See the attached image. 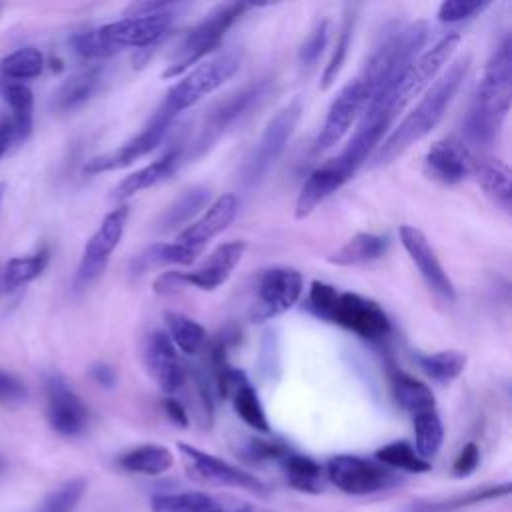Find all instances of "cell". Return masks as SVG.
Instances as JSON below:
<instances>
[{"label": "cell", "instance_id": "24", "mask_svg": "<svg viewBox=\"0 0 512 512\" xmlns=\"http://www.w3.org/2000/svg\"><path fill=\"white\" fill-rule=\"evenodd\" d=\"M182 160V148H168L160 158L152 160L150 164H146L144 168L128 174L126 178H122L118 182V186L112 190V198L114 200H128L130 196L152 188L154 184L166 180L180 164Z\"/></svg>", "mask_w": 512, "mask_h": 512}, {"label": "cell", "instance_id": "3", "mask_svg": "<svg viewBox=\"0 0 512 512\" xmlns=\"http://www.w3.org/2000/svg\"><path fill=\"white\" fill-rule=\"evenodd\" d=\"M238 212L234 194L218 196L196 220H192L172 242H156L134 256L130 270L142 274L162 266H190L208 246V242L224 232Z\"/></svg>", "mask_w": 512, "mask_h": 512}, {"label": "cell", "instance_id": "47", "mask_svg": "<svg viewBox=\"0 0 512 512\" xmlns=\"http://www.w3.org/2000/svg\"><path fill=\"white\" fill-rule=\"evenodd\" d=\"M172 8H178V4L174 2H134L126 8V14L128 16H150V14H158V12H164V10H172Z\"/></svg>", "mask_w": 512, "mask_h": 512}, {"label": "cell", "instance_id": "1", "mask_svg": "<svg viewBox=\"0 0 512 512\" xmlns=\"http://www.w3.org/2000/svg\"><path fill=\"white\" fill-rule=\"evenodd\" d=\"M470 58L456 60L444 74H440L422 94V98L414 104V108L388 132V136L380 142L376 152L372 154L370 166H386L402 156L410 146L428 136L436 124L442 120L446 108L450 106L454 94L458 92L462 80L466 78Z\"/></svg>", "mask_w": 512, "mask_h": 512}, {"label": "cell", "instance_id": "21", "mask_svg": "<svg viewBox=\"0 0 512 512\" xmlns=\"http://www.w3.org/2000/svg\"><path fill=\"white\" fill-rule=\"evenodd\" d=\"M144 364L162 392L174 394L182 388L186 380V370L164 330H154L146 336Z\"/></svg>", "mask_w": 512, "mask_h": 512}, {"label": "cell", "instance_id": "11", "mask_svg": "<svg viewBox=\"0 0 512 512\" xmlns=\"http://www.w3.org/2000/svg\"><path fill=\"white\" fill-rule=\"evenodd\" d=\"M128 216H130V210L126 204L110 210L102 218L98 230L88 238L82 258H80V264L74 274V290L76 292L88 288L92 282H96L102 276L112 252L118 248V244L122 240Z\"/></svg>", "mask_w": 512, "mask_h": 512}, {"label": "cell", "instance_id": "6", "mask_svg": "<svg viewBox=\"0 0 512 512\" xmlns=\"http://www.w3.org/2000/svg\"><path fill=\"white\" fill-rule=\"evenodd\" d=\"M238 70L240 56L236 52H220L208 60H202L200 64L184 72L182 78L166 92L154 116L174 122L180 112L192 108L204 96L224 86Z\"/></svg>", "mask_w": 512, "mask_h": 512}, {"label": "cell", "instance_id": "27", "mask_svg": "<svg viewBox=\"0 0 512 512\" xmlns=\"http://www.w3.org/2000/svg\"><path fill=\"white\" fill-rule=\"evenodd\" d=\"M0 96L10 108V124L14 130V142H24L34 124V96L32 90L22 82L0 80Z\"/></svg>", "mask_w": 512, "mask_h": 512}, {"label": "cell", "instance_id": "44", "mask_svg": "<svg viewBox=\"0 0 512 512\" xmlns=\"http://www.w3.org/2000/svg\"><path fill=\"white\" fill-rule=\"evenodd\" d=\"M26 396V386L14 374L0 370V402H22Z\"/></svg>", "mask_w": 512, "mask_h": 512}, {"label": "cell", "instance_id": "10", "mask_svg": "<svg viewBox=\"0 0 512 512\" xmlns=\"http://www.w3.org/2000/svg\"><path fill=\"white\" fill-rule=\"evenodd\" d=\"M324 474L340 492L350 496L376 494L400 482L394 470L354 454L332 456L324 466Z\"/></svg>", "mask_w": 512, "mask_h": 512}, {"label": "cell", "instance_id": "50", "mask_svg": "<svg viewBox=\"0 0 512 512\" xmlns=\"http://www.w3.org/2000/svg\"><path fill=\"white\" fill-rule=\"evenodd\" d=\"M4 194H6V184L0 182V210H2V200H4Z\"/></svg>", "mask_w": 512, "mask_h": 512}, {"label": "cell", "instance_id": "8", "mask_svg": "<svg viewBox=\"0 0 512 512\" xmlns=\"http://www.w3.org/2000/svg\"><path fill=\"white\" fill-rule=\"evenodd\" d=\"M300 116H302V100L292 98L268 120L260 140L256 142L254 150L250 152V156L242 166L240 180L246 188L258 186L270 174V170H274V166L278 164L280 156L284 154L298 126Z\"/></svg>", "mask_w": 512, "mask_h": 512}, {"label": "cell", "instance_id": "14", "mask_svg": "<svg viewBox=\"0 0 512 512\" xmlns=\"http://www.w3.org/2000/svg\"><path fill=\"white\" fill-rule=\"evenodd\" d=\"M172 22L174 8L150 16H124L122 20L96 28V32L110 56H116L126 48H148L156 44L172 28Z\"/></svg>", "mask_w": 512, "mask_h": 512}, {"label": "cell", "instance_id": "31", "mask_svg": "<svg viewBox=\"0 0 512 512\" xmlns=\"http://www.w3.org/2000/svg\"><path fill=\"white\" fill-rule=\"evenodd\" d=\"M278 462H280V468L292 488H296L300 492H308V494L322 492L324 470L314 458L286 450L278 458Z\"/></svg>", "mask_w": 512, "mask_h": 512}, {"label": "cell", "instance_id": "13", "mask_svg": "<svg viewBox=\"0 0 512 512\" xmlns=\"http://www.w3.org/2000/svg\"><path fill=\"white\" fill-rule=\"evenodd\" d=\"M304 292L302 274L294 268L276 266L258 278L248 316L252 322L272 320L290 310Z\"/></svg>", "mask_w": 512, "mask_h": 512}, {"label": "cell", "instance_id": "35", "mask_svg": "<svg viewBox=\"0 0 512 512\" xmlns=\"http://www.w3.org/2000/svg\"><path fill=\"white\" fill-rule=\"evenodd\" d=\"M166 336L174 344L176 350L194 356L198 354L208 340V334L202 324H198L194 318L182 314V312H166Z\"/></svg>", "mask_w": 512, "mask_h": 512}, {"label": "cell", "instance_id": "46", "mask_svg": "<svg viewBox=\"0 0 512 512\" xmlns=\"http://www.w3.org/2000/svg\"><path fill=\"white\" fill-rule=\"evenodd\" d=\"M88 374H90V378H92L98 386H102V388H114V384H116V380H118V374H116L114 366H110V364H106V362H96V364H92V366L88 368Z\"/></svg>", "mask_w": 512, "mask_h": 512}, {"label": "cell", "instance_id": "28", "mask_svg": "<svg viewBox=\"0 0 512 512\" xmlns=\"http://www.w3.org/2000/svg\"><path fill=\"white\" fill-rule=\"evenodd\" d=\"M388 238L374 232H358L336 252L328 256L330 264L336 266H362L382 258L388 250Z\"/></svg>", "mask_w": 512, "mask_h": 512}, {"label": "cell", "instance_id": "5", "mask_svg": "<svg viewBox=\"0 0 512 512\" xmlns=\"http://www.w3.org/2000/svg\"><path fill=\"white\" fill-rule=\"evenodd\" d=\"M458 44H460L458 32L444 34L432 48L416 56L408 64V68L402 72V76L396 80V84L388 92H384L380 98H376L366 110H380L394 122L400 116V112L410 102H414L416 96L424 94L426 88L438 78V72L456 52Z\"/></svg>", "mask_w": 512, "mask_h": 512}, {"label": "cell", "instance_id": "37", "mask_svg": "<svg viewBox=\"0 0 512 512\" xmlns=\"http://www.w3.org/2000/svg\"><path fill=\"white\" fill-rule=\"evenodd\" d=\"M44 70V56L34 46H22L0 58V80L22 82L40 76Z\"/></svg>", "mask_w": 512, "mask_h": 512}, {"label": "cell", "instance_id": "20", "mask_svg": "<svg viewBox=\"0 0 512 512\" xmlns=\"http://www.w3.org/2000/svg\"><path fill=\"white\" fill-rule=\"evenodd\" d=\"M398 236H400V242H402L404 250L408 252L412 264L418 268L422 280L426 282V286L442 300L452 302L456 298L454 284H452L450 276L446 274L444 266L440 264L426 234L414 226L404 224V226H400Z\"/></svg>", "mask_w": 512, "mask_h": 512}, {"label": "cell", "instance_id": "34", "mask_svg": "<svg viewBox=\"0 0 512 512\" xmlns=\"http://www.w3.org/2000/svg\"><path fill=\"white\" fill-rule=\"evenodd\" d=\"M48 260H50V250L46 246L38 248L34 254L10 258L2 270L0 286L6 292H14V290L26 286L28 282L38 278L46 270Z\"/></svg>", "mask_w": 512, "mask_h": 512}, {"label": "cell", "instance_id": "33", "mask_svg": "<svg viewBox=\"0 0 512 512\" xmlns=\"http://www.w3.org/2000/svg\"><path fill=\"white\" fill-rule=\"evenodd\" d=\"M390 384H392L394 400L410 416L436 408L434 392L424 382L416 380L414 376H410L406 372H400V370H394L392 376H390Z\"/></svg>", "mask_w": 512, "mask_h": 512}, {"label": "cell", "instance_id": "26", "mask_svg": "<svg viewBox=\"0 0 512 512\" xmlns=\"http://www.w3.org/2000/svg\"><path fill=\"white\" fill-rule=\"evenodd\" d=\"M102 80V66H86L74 74H70L54 92L52 106L58 112H68L92 98Z\"/></svg>", "mask_w": 512, "mask_h": 512}, {"label": "cell", "instance_id": "45", "mask_svg": "<svg viewBox=\"0 0 512 512\" xmlns=\"http://www.w3.org/2000/svg\"><path fill=\"white\" fill-rule=\"evenodd\" d=\"M478 462H480V448L474 442H468L456 456V460L452 464V472H454V476H460V478L468 476L476 470Z\"/></svg>", "mask_w": 512, "mask_h": 512}, {"label": "cell", "instance_id": "9", "mask_svg": "<svg viewBox=\"0 0 512 512\" xmlns=\"http://www.w3.org/2000/svg\"><path fill=\"white\" fill-rule=\"evenodd\" d=\"M246 250L244 240H230L220 246H216L210 256L196 268L188 272H178V270H168L160 274L154 280V292L158 294H172L180 288L192 286L204 292H212L220 288L234 272V268L240 264L242 256Z\"/></svg>", "mask_w": 512, "mask_h": 512}, {"label": "cell", "instance_id": "18", "mask_svg": "<svg viewBox=\"0 0 512 512\" xmlns=\"http://www.w3.org/2000/svg\"><path fill=\"white\" fill-rule=\"evenodd\" d=\"M266 82L250 84L234 94H230L226 100L218 102L204 118L200 132L194 140V156L204 154L232 124H236L252 106L258 102L264 94Z\"/></svg>", "mask_w": 512, "mask_h": 512}, {"label": "cell", "instance_id": "30", "mask_svg": "<svg viewBox=\"0 0 512 512\" xmlns=\"http://www.w3.org/2000/svg\"><path fill=\"white\" fill-rule=\"evenodd\" d=\"M472 174L476 176L482 190L504 210H510V168L498 158H478L472 164Z\"/></svg>", "mask_w": 512, "mask_h": 512}, {"label": "cell", "instance_id": "4", "mask_svg": "<svg viewBox=\"0 0 512 512\" xmlns=\"http://www.w3.org/2000/svg\"><path fill=\"white\" fill-rule=\"evenodd\" d=\"M306 308L320 320L338 324L366 340H378L390 332V318L378 302L356 292H340L322 280L310 284Z\"/></svg>", "mask_w": 512, "mask_h": 512}, {"label": "cell", "instance_id": "51", "mask_svg": "<svg viewBox=\"0 0 512 512\" xmlns=\"http://www.w3.org/2000/svg\"><path fill=\"white\" fill-rule=\"evenodd\" d=\"M0 472H2V460H0Z\"/></svg>", "mask_w": 512, "mask_h": 512}, {"label": "cell", "instance_id": "39", "mask_svg": "<svg viewBox=\"0 0 512 512\" xmlns=\"http://www.w3.org/2000/svg\"><path fill=\"white\" fill-rule=\"evenodd\" d=\"M418 368L436 382H452L466 368V356L458 350H440L414 356Z\"/></svg>", "mask_w": 512, "mask_h": 512}, {"label": "cell", "instance_id": "48", "mask_svg": "<svg viewBox=\"0 0 512 512\" xmlns=\"http://www.w3.org/2000/svg\"><path fill=\"white\" fill-rule=\"evenodd\" d=\"M164 410H166L168 418H170L174 424H178V426H188V414H186L184 406H182L178 400L166 398V400H164Z\"/></svg>", "mask_w": 512, "mask_h": 512}, {"label": "cell", "instance_id": "41", "mask_svg": "<svg viewBox=\"0 0 512 512\" xmlns=\"http://www.w3.org/2000/svg\"><path fill=\"white\" fill-rule=\"evenodd\" d=\"M86 478L76 476L54 488L36 508L34 512H72L86 492Z\"/></svg>", "mask_w": 512, "mask_h": 512}, {"label": "cell", "instance_id": "25", "mask_svg": "<svg viewBox=\"0 0 512 512\" xmlns=\"http://www.w3.org/2000/svg\"><path fill=\"white\" fill-rule=\"evenodd\" d=\"M226 396L232 398L234 412L246 426H250L252 430L262 432V434L270 432V424H268L264 406L258 398V392L254 390V386L250 384V380L246 378V374L242 370H236V368L232 370Z\"/></svg>", "mask_w": 512, "mask_h": 512}, {"label": "cell", "instance_id": "49", "mask_svg": "<svg viewBox=\"0 0 512 512\" xmlns=\"http://www.w3.org/2000/svg\"><path fill=\"white\" fill-rule=\"evenodd\" d=\"M14 142V130L8 118H0V158L10 150Z\"/></svg>", "mask_w": 512, "mask_h": 512}, {"label": "cell", "instance_id": "43", "mask_svg": "<svg viewBox=\"0 0 512 512\" xmlns=\"http://www.w3.org/2000/svg\"><path fill=\"white\" fill-rule=\"evenodd\" d=\"M484 8H488V2H470V0H444L438 8V20L444 24H456L468 18H474Z\"/></svg>", "mask_w": 512, "mask_h": 512}, {"label": "cell", "instance_id": "19", "mask_svg": "<svg viewBox=\"0 0 512 512\" xmlns=\"http://www.w3.org/2000/svg\"><path fill=\"white\" fill-rule=\"evenodd\" d=\"M152 512H272L264 506L234 498L214 496L202 490L160 492L150 500Z\"/></svg>", "mask_w": 512, "mask_h": 512}, {"label": "cell", "instance_id": "42", "mask_svg": "<svg viewBox=\"0 0 512 512\" xmlns=\"http://www.w3.org/2000/svg\"><path fill=\"white\" fill-rule=\"evenodd\" d=\"M328 44V22L322 20L316 24V28L308 34V38L302 42L300 50H298V60L302 66H314L320 56L324 54Z\"/></svg>", "mask_w": 512, "mask_h": 512}, {"label": "cell", "instance_id": "2", "mask_svg": "<svg viewBox=\"0 0 512 512\" xmlns=\"http://www.w3.org/2000/svg\"><path fill=\"white\" fill-rule=\"evenodd\" d=\"M510 36L498 44L484 66L482 78L464 118V136L470 144L488 146L498 136L512 98V54Z\"/></svg>", "mask_w": 512, "mask_h": 512}, {"label": "cell", "instance_id": "17", "mask_svg": "<svg viewBox=\"0 0 512 512\" xmlns=\"http://www.w3.org/2000/svg\"><path fill=\"white\" fill-rule=\"evenodd\" d=\"M170 126H172L170 120H164V118H158L152 114L148 124L138 134H134L130 140H126L124 144H120L118 148H114L110 152L90 158L84 164V172L86 174H102V172H114V170H122V168L130 166L138 158L156 150L164 142Z\"/></svg>", "mask_w": 512, "mask_h": 512}, {"label": "cell", "instance_id": "38", "mask_svg": "<svg viewBox=\"0 0 512 512\" xmlns=\"http://www.w3.org/2000/svg\"><path fill=\"white\" fill-rule=\"evenodd\" d=\"M356 10H358L356 4H348L344 8V20H342L336 44H334V52H332V56H330L324 72H322L320 90H328L336 82V78L340 76V70L344 68V62L348 58V50H350V44H352V36H354Z\"/></svg>", "mask_w": 512, "mask_h": 512}, {"label": "cell", "instance_id": "29", "mask_svg": "<svg viewBox=\"0 0 512 512\" xmlns=\"http://www.w3.org/2000/svg\"><path fill=\"white\" fill-rule=\"evenodd\" d=\"M118 466L132 474L158 476L172 468L174 454L162 444H140L118 456Z\"/></svg>", "mask_w": 512, "mask_h": 512}, {"label": "cell", "instance_id": "16", "mask_svg": "<svg viewBox=\"0 0 512 512\" xmlns=\"http://www.w3.org/2000/svg\"><path fill=\"white\" fill-rule=\"evenodd\" d=\"M46 390V418L54 432L66 438L82 434L88 426V408L82 398L66 384L58 372L44 376Z\"/></svg>", "mask_w": 512, "mask_h": 512}, {"label": "cell", "instance_id": "12", "mask_svg": "<svg viewBox=\"0 0 512 512\" xmlns=\"http://www.w3.org/2000/svg\"><path fill=\"white\" fill-rule=\"evenodd\" d=\"M374 94L366 80L356 74L332 100L324 124L314 140V152H326L336 146L346 132L352 128L356 120L364 114V110L372 104Z\"/></svg>", "mask_w": 512, "mask_h": 512}, {"label": "cell", "instance_id": "7", "mask_svg": "<svg viewBox=\"0 0 512 512\" xmlns=\"http://www.w3.org/2000/svg\"><path fill=\"white\" fill-rule=\"evenodd\" d=\"M248 4L226 2L214 6L196 26H192L170 54L162 78H176L200 64L210 52L218 48L230 26L242 16Z\"/></svg>", "mask_w": 512, "mask_h": 512}, {"label": "cell", "instance_id": "36", "mask_svg": "<svg viewBox=\"0 0 512 512\" xmlns=\"http://www.w3.org/2000/svg\"><path fill=\"white\" fill-rule=\"evenodd\" d=\"M412 428H414V450L420 458L432 460L444 442V426L442 420L434 410H426L412 416Z\"/></svg>", "mask_w": 512, "mask_h": 512}, {"label": "cell", "instance_id": "22", "mask_svg": "<svg viewBox=\"0 0 512 512\" xmlns=\"http://www.w3.org/2000/svg\"><path fill=\"white\" fill-rule=\"evenodd\" d=\"M424 164L434 180L452 186L462 182L472 172L474 158L464 142L454 138H442L428 148Z\"/></svg>", "mask_w": 512, "mask_h": 512}, {"label": "cell", "instance_id": "40", "mask_svg": "<svg viewBox=\"0 0 512 512\" xmlns=\"http://www.w3.org/2000/svg\"><path fill=\"white\" fill-rule=\"evenodd\" d=\"M374 460L384 464L390 470H402V472H412V474H422L432 468V464L424 458L418 456L412 444L404 440H396L390 444H384L382 448L376 450Z\"/></svg>", "mask_w": 512, "mask_h": 512}, {"label": "cell", "instance_id": "32", "mask_svg": "<svg viewBox=\"0 0 512 512\" xmlns=\"http://www.w3.org/2000/svg\"><path fill=\"white\" fill-rule=\"evenodd\" d=\"M208 200H210V190L204 186H194V188L186 190L160 214V218L156 222V230L168 232V230H176L184 224H190V220L206 208Z\"/></svg>", "mask_w": 512, "mask_h": 512}, {"label": "cell", "instance_id": "15", "mask_svg": "<svg viewBox=\"0 0 512 512\" xmlns=\"http://www.w3.org/2000/svg\"><path fill=\"white\" fill-rule=\"evenodd\" d=\"M180 458L188 470V474L204 484L212 486H226V488H240L256 494H266V484L256 478L254 474L210 454L192 444H178Z\"/></svg>", "mask_w": 512, "mask_h": 512}, {"label": "cell", "instance_id": "23", "mask_svg": "<svg viewBox=\"0 0 512 512\" xmlns=\"http://www.w3.org/2000/svg\"><path fill=\"white\" fill-rule=\"evenodd\" d=\"M350 178L346 172L336 164V160H328L316 170L310 172L306 182L302 184L298 198H296V218H306L314 212L326 198H330L336 190H340Z\"/></svg>", "mask_w": 512, "mask_h": 512}]
</instances>
